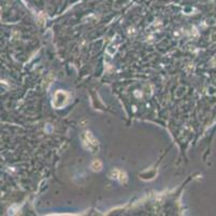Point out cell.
Instances as JSON below:
<instances>
[{
	"label": "cell",
	"mask_w": 216,
	"mask_h": 216,
	"mask_svg": "<svg viewBox=\"0 0 216 216\" xmlns=\"http://www.w3.org/2000/svg\"><path fill=\"white\" fill-rule=\"evenodd\" d=\"M90 169L94 172H99V171H101V169H102V162H101L100 160H94L93 162H91L90 164Z\"/></svg>",
	"instance_id": "cell-3"
},
{
	"label": "cell",
	"mask_w": 216,
	"mask_h": 216,
	"mask_svg": "<svg viewBox=\"0 0 216 216\" xmlns=\"http://www.w3.org/2000/svg\"><path fill=\"white\" fill-rule=\"evenodd\" d=\"M82 141H83V145L86 149H88L91 153H97L99 149V143L97 139L90 132H85L82 136Z\"/></svg>",
	"instance_id": "cell-1"
},
{
	"label": "cell",
	"mask_w": 216,
	"mask_h": 216,
	"mask_svg": "<svg viewBox=\"0 0 216 216\" xmlns=\"http://www.w3.org/2000/svg\"><path fill=\"white\" fill-rule=\"evenodd\" d=\"M68 98H69V95L68 93H66L65 91H57L54 95L53 98V106L55 108H61L63 106H65L68 102Z\"/></svg>",
	"instance_id": "cell-2"
}]
</instances>
